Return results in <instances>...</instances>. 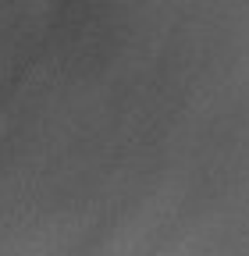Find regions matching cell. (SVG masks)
Returning a JSON list of instances; mask_svg holds the SVG:
<instances>
[]
</instances>
